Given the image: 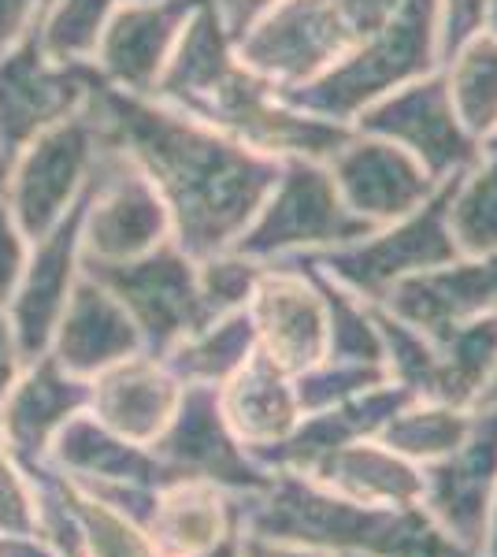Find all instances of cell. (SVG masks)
<instances>
[{
  "mask_svg": "<svg viewBox=\"0 0 497 557\" xmlns=\"http://www.w3.org/2000/svg\"><path fill=\"white\" fill-rule=\"evenodd\" d=\"M0 532H38L34 483L0 435Z\"/></svg>",
  "mask_w": 497,
  "mask_h": 557,
  "instance_id": "836d02e7",
  "label": "cell"
},
{
  "mask_svg": "<svg viewBox=\"0 0 497 557\" xmlns=\"http://www.w3.org/2000/svg\"><path fill=\"white\" fill-rule=\"evenodd\" d=\"M149 450L175 480H204L231 494H257L271 483V472L227 428L215 386H186L171 424Z\"/></svg>",
  "mask_w": 497,
  "mask_h": 557,
  "instance_id": "30bf717a",
  "label": "cell"
},
{
  "mask_svg": "<svg viewBox=\"0 0 497 557\" xmlns=\"http://www.w3.org/2000/svg\"><path fill=\"white\" fill-rule=\"evenodd\" d=\"M212 12L220 15V23L227 26V34L234 38H241L246 34V26L257 20V15H264L275 0H212Z\"/></svg>",
  "mask_w": 497,
  "mask_h": 557,
  "instance_id": "74e56055",
  "label": "cell"
},
{
  "mask_svg": "<svg viewBox=\"0 0 497 557\" xmlns=\"http://www.w3.org/2000/svg\"><path fill=\"white\" fill-rule=\"evenodd\" d=\"M372 231V223H364L341 205L327 164L290 157L278 172L275 186H271L268 201L260 205L246 235L238 238L234 253L268 264V260L309 257L352 246Z\"/></svg>",
  "mask_w": 497,
  "mask_h": 557,
  "instance_id": "277c9868",
  "label": "cell"
},
{
  "mask_svg": "<svg viewBox=\"0 0 497 557\" xmlns=\"http://www.w3.org/2000/svg\"><path fill=\"white\" fill-rule=\"evenodd\" d=\"M446 220L457 257L497 253V149H479L475 164L457 175Z\"/></svg>",
  "mask_w": 497,
  "mask_h": 557,
  "instance_id": "f546056e",
  "label": "cell"
},
{
  "mask_svg": "<svg viewBox=\"0 0 497 557\" xmlns=\"http://www.w3.org/2000/svg\"><path fill=\"white\" fill-rule=\"evenodd\" d=\"M297 383V401H301V412H320L331 409L338 401H349L357 394L372 391V386L394 383L386 375V364H364V361H320L309 372L294 375Z\"/></svg>",
  "mask_w": 497,
  "mask_h": 557,
  "instance_id": "d6a6232c",
  "label": "cell"
},
{
  "mask_svg": "<svg viewBox=\"0 0 497 557\" xmlns=\"http://www.w3.org/2000/svg\"><path fill=\"white\" fill-rule=\"evenodd\" d=\"M26 4H30V0H0V41L15 30V23H20V15L26 12Z\"/></svg>",
  "mask_w": 497,
  "mask_h": 557,
  "instance_id": "7bdbcfd3",
  "label": "cell"
},
{
  "mask_svg": "<svg viewBox=\"0 0 497 557\" xmlns=\"http://www.w3.org/2000/svg\"><path fill=\"white\" fill-rule=\"evenodd\" d=\"M246 557H331V554L305 550V546H290V543H271V539L246 532Z\"/></svg>",
  "mask_w": 497,
  "mask_h": 557,
  "instance_id": "60d3db41",
  "label": "cell"
},
{
  "mask_svg": "<svg viewBox=\"0 0 497 557\" xmlns=\"http://www.w3.org/2000/svg\"><path fill=\"white\" fill-rule=\"evenodd\" d=\"M194 557H246V524H234L227 535L220 539L215 546H208V550L194 554Z\"/></svg>",
  "mask_w": 497,
  "mask_h": 557,
  "instance_id": "b9f144b4",
  "label": "cell"
},
{
  "mask_svg": "<svg viewBox=\"0 0 497 557\" xmlns=\"http://www.w3.org/2000/svg\"><path fill=\"white\" fill-rule=\"evenodd\" d=\"M23 268H26V260H23V242H20V235L12 231L8 215L0 212V305L12 301L15 286H20V278H23Z\"/></svg>",
  "mask_w": 497,
  "mask_h": 557,
  "instance_id": "8d00e7d4",
  "label": "cell"
},
{
  "mask_svg": "<svg viewBox=\"0 0 497 557\" xmlns=\"http://www.w3.org/2000/svg\"><path fill=\"white\" fill-rule=\"evenodd\" d=\"M301 475L368 509H415L423 502V469L378 438L338 446Z\"/></svg>",
  "mask_w": 497,
  "mask_h": 557,
  "instance_id": "d6986e66",
  "label": "cell"
},
{
  "mask_svg": "<svg viewBox=\"0 0 497 557\" xmlns=\"http://www.w3.org/2000/svg\"><path fill=\"white\" fill-rule=\"evenodd\" d=\"M442 78L449 89L457 123L479 149L497 134V38L475 30L442 60Z\"/></svg>",
  "mask_w": 497,
  "mask_h": 557,
  "instance_id": "d4e9b609",
  "label": "cell"
},
{
  "mask_svg": "<svg viewBox=\"0 0 497 557\" xmlns=\"http://www.w3.org/2000/svg\"><path fill=\"white\" fill-rule=\"evenodd\" d=\"M83 223V209L67 215V223L38 249L34 264L23 268V278L12 294V331L20 343L23 361H38L49 354L52 331L60 323V312L71 294V272H75V235Z\"/></svg>",
  "mask_w": 497,
  "mask_h": 557,
  "instance_id": "ffe728a7",
  "label": "cell"
},
{
  "mask_svg": "<svg viewBox=\"0 0 497 557\" xmlns=\"http://www.w3.org/2000/svg\"><path fill=\"white\" fill-rule=\"evenodd\" d=\"M241 494L204 480H171L157 487L146 532L160 557H194L215 546L241 520Z\"/></svg>",
  "mask_w": 497,
  "mask_h": 557,
  "instance_id": "7402d4cb",
  "label": "cell"
},
{
  "mask_svg": "<svg viewBox=\"0 0 497 557\" xmlns=\"http://www.w3.org/2000/svg\"><path fill=\"white\" fill-rule=\"evenodd\" d=\"M183 391L186 383L171 372L164 357L138 349L89 380V412L126 443L149 450L175 417Z\"/></svg>",
  "mask_w": 497,
  "mask_h": 557,
  "instance_id": "5bb4252c",
  "label": "cell"
},
{
  "mask_svg": "<svg viewBox=\"0 0 497 557\" xmlns=\"http://www.w3.org/2000/svg\"><path fill=\"white\" fill-rule=\"evenodd\" d=\"M338 557H372V554H338Z\"/></svg>",
  "mask_w": 497,
  "mask_h": 557,
  "instance_id": "c3c4849f",
  "label": "cell"
},
{
  "mask_svg": "<svg viewBox=\"0 0 497 557\" xmlns=\"http://www.w3.org/2000/svg\"><path fill=\"white\" fill-rule=\"evenodd\" d=\"M108 0H67L63 15L52 26V45L57 49H78V45L94 41V30L101 23Z\"/></svg>",
  "mask_w": 497,
  "mask_h": 557,
  "instance_id": "d590c367",
  "label": "cell"
},
{
  "mask_svg": "<svg viewBox=\"0 0 497 557\" xmlns=\"http://www.w3.org/2000/svg\"><path fill=\"white\" fill-rule=\"evenodd\" d=\"M241 524L249 535L320 554L372 557H475L415 509H368L331 494L297 472H271L257 494H241Z\"/></svg>",
  "mask_w": 497,
  "mask_h": 557,
  "instance_id": "7a4b0ae2",
  "label": "cell"
},
{
  "mask_svg": "<svg viewBox=\"0 0 497 557\" xmlns=\"http://www.w3.org/2000/svg\"><path fill=\"white\" fill-rule=\"evenodd\" d=\"M141 335L126 309L97 278H78L52 331L49 357L75 380H94L108 364L138 354Z\"/></svg>",
  "mask_w": 497,
  "mask_h": 557,
  "instance_id": "9a60e30c",
  "label": "cell"
},
{
  "mask_svg": "<svg viewBox=\"0 0 497 557\" xmlns=\"http://www.w3.org/2000/svg\"><path fill=\"white\" fill-rule=\"evenodd\" d=\"M23 354H20V343H15V331H12V320L0 312V406H4L8 391L20 380V368H23Z\"/></svg>",
  "mask_w": 497,
  "mask_h": 557,
  "instance_id": "f35d334b",
  "label": "cell"
},
{
  "mask_svg": "<svg viewBox=\"0 0 497 557\" xmlns=\"http://www.w3.org/2000/svg\"><path fill=\"white\" fill-rule=\"evenodd\" d=\"M453 183L457 175L446 178L415 212L386 223V227H375L368 238L341 249H327V253H309L301 260H309L312 268L331 275L334 283L349 286L364 301L378 305L386 298V290L394 283H401V278L457 260V246L449 238V220H446Z\"/></svg>",
  "mask_w": 497,
  "mask_h": 557,
  "instance_id": "5b68a950",
  "label": "cell"
},
{
  "mask_svg": "<svg viewBox=\"0 0 497 557\" xmlns=\"http://www.w3.org/2000/svg\"><path fill=\"white\" fill-rule=\"evenodd\" d=\"M497 368V312L475 317L438 338V391L435 401L472 409Z\"/></svg>",
  "mask_w": 497,
  "mask_h": 557,
  "instance_id": "f1b7e54d",
  "label": "cell"
},
{
  "mask_svg": "<svg viewBox=\"0 0 497 557\" xmlns=\"http://www.w3.org/2000/svg\"><path fill=\"white\" fill-rule=\"evenodd\" d=\"M123 131L167 194L178 249L194 260L231 253L268 201L283 168L264 152L208 134L175 115L120 104Z\"/></svg>",
  "mask_w": 497,
  "mask_h": 557,
  "instance_id": "6da1fadb",
  "label": "cell"
},
{
  "mask_svg": "<svg viewBox=\"0 0 497 557\" xmlns=\"http://www.w3.org/2000/svg\"><path fill=\"white\" fill-rule=\"evenodd\" d=\"M483 26L497 38V0H490V4H486V23Z\"/></svg>",
  "mask_w": 497,
  "mask_h": 557,
  "instance_id": "bcb514c9",
  "label": "cell"
},
{
  "mask_svg": "<svg viewBox=\"0 0 497 557\" xmlns=\"http://www.w3.org/2000/svg\"><path fill=\"white\" fill-rule=\"evenodd\" d=\"M186 15L189 0H160V4L152 0V4L123 8L104 38V60L112 75L131 86H149Z\"/></svg>",
  "mask_w": 497,
  "mask_h": 557,
  "instance_id": "cb8c5ba5",
  "label": "cell"
},
{
  "mask_svg": "<svg viewBox=\"0 0 497 557\" xmlns=\"http://www.w3.org/2000/svg\"><path fill=\"white\" fill-rule=\"evenodd\" d=\"M0 557H63L38 532H0Z\"/></svg>",
  "mask_w": 497,
  "mask_h": 557,
  "instance_id": "ab89813d",
  "label": "cell"
},
{
  "mask_svg": "<svg viewBox=\"0 0 497 557\" xmlns=\"http://www.w3.org/2000/svg\"><path fill=\"white\" fill-rule=\"evenodd\" d=\"M352 131L375 134V138H386L412 152L438 183L468 172L479 157V146L457 123L438 67L372 101L352 120Z\"/></svg>",
  "mask_w": 497,
  "mask_h": 557,
  "instance_id": "ba28073f",
  "label": "cell"
},
{
  "mask_svg": "<svg viewBox=\"0 0 497 557\" xmlns=\"http://www.w3.org/2000/svg\"><path fill=\"white\" fill-rule=\"evenodd\" d=\"M490 406H497V368L490 372V380H486L483 394L475 398V406H472V409H490Z\"/></svg>",
  "mask_w": 497,
  "mask_h": 557,
  "instance_id": "f6af8a7d",
  "label": "cell"
},
{
  "mask_svg": "<svg viewBox=\"0 0 497 557\" xmlns=\"http://www.w3.org/2000/svg\"><path fill=\"white\" fill-rule=\"evenodd\" d=\"M238 41L241 67L275 89H297L327 75L364 38L338 0H275Z\"/></svg>",
  "mask_w": 497,
  "mask_h": 557,
  "instance_id": "8992f818",
  "label": "cell"
},
{
  "mask_svg": "<svg viewBox=\"0 0 497 557\" xmlns=\"http://www.w3.org/2000/svg\"><path fill=\"white\" fill-rule=\"evenodd\" d=\"M167 235V209L141 178H120L104 205L94 212L89 231V260L123 264L146 257Z\"/></svg>",
  "mask_w": 497,
  "mask_h": 557,
  "instance_id": "603a6c76",
  "label": "cell"
},
{
  "mask_svg": "<svg viewBox=\"0 0 497 557\" xmlns=\"http://www.w3.org/2000/svg\"><path fill=\"white\" fill-rule=\"evenodd\" d=\"M327 172L341 205L372 227L415 212L442 186L412 152L360 131H352V138L327 160Z\"/></svg>",
  "mask_w": 497,
  "mask_h": 557,
  "instance_id": "7c38bea8",
  "label": "cell"
},
{
  "mask_svg": "<svg viewBox=\"0 0 497 557\" xmlns=\"http://www.w3.org/2000/svg\"><path fill=\"white\" fill-rule=\"evenodd\" d=\"M89 409V380H75L41 354L38 361L26 364L20 380L8 391L0 406V435L8 450L20 457V465H34L49 457L52 438L71 417Z\"/></svg>",
  "mask_w": 497,
  "mask_h": 557,
  "instance_id": "2e32d148",
  "label": "cell"
},
{
  "mask_svg": "<svg viewBox=\"0 0 497 557\" xmlns=\"http://www.w3.org/2000/svg\"><path fill=\"white\" fill-rule=\"evenodd\" d=\"M490 0H438V64L464 38L483 30Z\"/></svg>",
  "mask_w": 497,
  "mask_h": 557,
  "instance_id": "e575fe53",
  "label": "cell"
},
{
  "mask_svg": "<svg viewBox=\"0 0 497 557\" xmlns=\"http://www.w3.org/2000/svg\"><path fill=\"white\" fill-rule=\"evenodd\" d=\"M45 461L60 469L75 483H141V487H164L175 475L157 461L146 446H134L108 431L94 412H78L52 438Z\"/></svg>",
  "mask_w": 497,
  "mask_h": 557,
  "instance_id": "44dd1931",
  "label": "cell"
},
{
  "mask_svg": "<svg viewBox=\"0 0 497 557\" xmlns=\"http://www.w3.org/2000/svg\"><path fill=\"white\" fill-rule=\"evenodd\" d=\"M257 354V335L246 309L204 323L201 331L178 338L164 354L171 372L186 386H220L227 383L249 357Z\"/></svg>",
  "mask_w": 497,
  "mask_h": 557,
  "instance_id": "484cf974",
  "label": "cell"
},
{
  "mask_svg": "<svg viewBox=\"0 0 497 557\" xmlns=\"http://www.w3.org/2000/svg\"><path fill=\"white\" fill-rule=\"evenodd\" d=\"M60 101H63L60 86L49 83L30 64L26 52L8 67H0V131L12 134V138L30 131L34 123H41V115H49Z\"/></svg>",
  "mask_w": 497,
  "mask_h": 557,
  "instance_id": "1f68e13d",
  "label": "cell"
},
{
  "mask_svg": "<svg viewBox=\"0 0 497 557\" xmlns=\"http://www.w3.org/2000/svg\"><path fill=\"white\" fill-rule=\"evenodd\" d=\"M472 431L449 457L423 469L420 509L464 546L468 554L483 550L486 513L497 487V406L472 409Z\"/></svg>",
  "mask_w": 497,
  "mask_h": 557,
  "instance_id": "8fae6325",
  "label": "cell"
},
{
  "mask_svg": "<svg viewBox=\"0 0 497 557\" xmlns=\"http://www.w3.org/2000/svg\"><path fill=\"white\" fill-rule=\"evenodd\" d=\"M415 398L412 391L397 383H383L372 386V391L357 394L349 401H338L331 409L320 412H305L301 424L294 428V435L286 443H278L275 450L260 454L257 461L264 465L268 472H309L320 457H327L338 446H349L357 438H375L383 431L386 420L394 417L401 406H409Z\"/></svg>",
  "mask_w": 497,
  "mask_h": 557,
  "instance_id": "e0dca14e",
  "label": "cell"
},
{
  "mask_svg": "<svg viewBox=\"0 0 497 557\" xmlns=\"http://www.w3.org/2000/svg\"><path fill=\"white\" fill-rule=\"evenodd\" d=\"M86 157V138L75 127L57 131L34 149L30 164L20 175V215L26 235H45L57 220L63 194L71 190L78 164Z\"/></svg>",
  "mask_w": 497,
  "mask_h": 557,
  "instance_id": "83f0119b",
  "label": "cell"
},
{
  "mask_svg": "<svg viewBox=\"0 0 497 557\" xmlns=\"http://www.w3.org/2000/svg\"><path fill=\"white\" fill-rule=\"evenodd\" d=\"M246 312L257 335V354L283 372L301 375L327 361V301L301 260L286 257L260 268Z\"/></svg>",
  "mask_w": 497,
  "mask_h": 557,
  "instance_id": "9c48e42d",
  "label": "cell"
},
{
  "mask_svg": "<svg viewBox=\"0 0 497 557\" xmlns=\"http://www.w3.org/2000/svg\"><path fill=\"white\" fill-rule=\"evenodd\" d=\"M479 557H497V487L490 498V513H486V532H483V550Z\"/></svg>",
  "mask_w": 497,
  "mask_h": 557,
  "instance_id": "ee69618b",
  "label": "cell"
},
{
  "mask_svg": "<svg viewBox=\"0 0 497 557\" xmlns=\"http://www.w3.org/2000/svg\"><path fill=\"white\" fill-rule=\"evenodd\" d=\"M378 305L438 343L460 323L497 312V253L457 257L431 272H415L394 283Z\"/></svg>",
  "mask_w": 497,
  "mask_h": 557,
  "instance_id": "4fadbf2b",
  "label": "cell"
},
{
  "mask_svg": "<svg viewBox=\"0 0 497 557\" xmlns=\"http://www.w3.org/2000/svg\"><path fill=\"white\" fill-rule=\"evenodd\" d=\"M483 149H497V134H494V138H490V141H486V146H483Z\"/></svg>",
  "mask_w": 497,
  "mask_h": 557,
  "instance_id": "7dc6e473",
  "label": "cell"
},
{
  "mask_svg": "<svg viewBox=\"0 0 497 557\" xmlns=\"http://www.w3.org/2000/svg\"><path fill=\"white\" fill-rule=\"evenodd\" d=\"M215 398H220V412L234 438L252 457L286 443L305 417L294 375L271 364L264 354H252L227 383L215 386Z\"/></svg>",
  "mask_w": 497,
  "mask_h": 557,
  "instance_id": "ac0fdd59",
  "label": "cell"
},
{
  "mask_svg": "<svg viewBox=\"0 0 497 557\" xmlns=\"http://www.w3.org/2000/svg\"><path fill=\"white\" fill-rule=\"evenodd\" d=\"M438 67V0H401V8L341 64L309 86L278 89L286 104L315 120L352 127L368 104Z\"/></svg>",
  "mask_w": 497,
  "mask_h": 557,
  "instance_id": "3957f363",
  "label": "cell"
},
{
  "mask_svg": "<svg viewBox=\"0 0 497 557\" xmlns=\"http://www.w3.org/2000/svg\"><path fill=\"white\" fill-rule=\"evenodd\" d=\"M89 278H97L123 305L138 327L146 354L164 357L178 338L212 323L201 301V286H197V260L167 242L123 264L89 260Z\"/></svg>",
  "mask_w": 497,
  "mask_h": 557,
  "instance_id": "52a82bcc",
  "label": "cell"
},
{
  "mask_svg": "<svg viewBox=\"0 0 497 557\" xmlns=\"http://www.w3.org/2000/svg\"><path fill=\"white\" fill-rule=\"evenodd\" d=\"M63 494H67V506L78 520L83 557H160V550L152 546L149 532L138 520L123 517L120 509H112L108 502L97 498V494L78 487L67 475H63Z\"/></svg>",
  "mask_w": 497,
  "mask_h": 557,
  "instance_id": "4dcf8cb0",
  "label": "cell"
},
{
  "mask_svg": "<svg viewBox=\"0 0 497 557\" xmlns=\"http://www.w3.org/2000/svg\"><path fill=\"white\" fill-rule=\"evenodd\" d=\"M472 409H460L435 398H412L409 406H401L386 420L375 438L390 446L394 454H401L405 461L427 469V465L449 457L464 443L468 431H472Z\"/></svg>",
  "mask_w": 497,
  "mask_h": 557,
  "instance_id": "4316f807",
  "label": "cell"
}]
</instances>
